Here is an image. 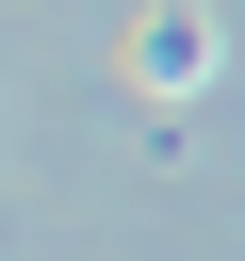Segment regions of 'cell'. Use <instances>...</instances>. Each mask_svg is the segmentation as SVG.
Masks as SVG:
<instances>
[{
  "label": "cell",
  "instance_id": "1",
  "mask_svg": "<svg viewBox=\"0 0 245 261\" xmlns=\"http://www.w3.org/2000/svg\"><path fill=\"white\" fill-rule=\"evenodd\" d=\"M212 65H229V16H212V0H147V16H131V98L180 114V98H212Z\"/></svg>",
  "mask_w": 245,
  "mask_h": 261
}]
</instances>
